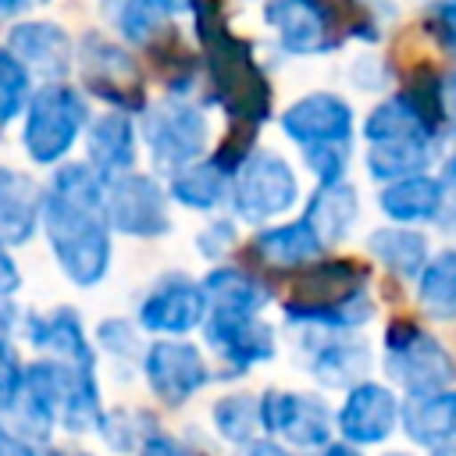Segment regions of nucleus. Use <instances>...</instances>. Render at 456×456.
I'll return each mask as SVG.
<instances>
[{"mask_svg":"<svg viewBox=\"0 0 456 456\" xmlns=\"http://www.w3.org/2000/svg\"><path fill=\"white\" fill-rule=\"evenodd\" d=\"M367 281H370L367 264L338 260V256L321 260L296 278L281 310L296 324H310L321 331H349L370 317Z\"/></svg>","mask_w":456,"mask_h":456,"instance_id":"obj_3","label":"nucleus"},{"mask_svg":"<svg viewBox=\"0 0 456 456\" xmlns=\"http://www.w3.org/2000/svg\"><path fill=\"white\" fill-rule=\"evenodd\" d=\"M367 253L378 256L392 274L410 278L428 264V239L413 228H378L367 239Z\"/></svg>","mask_w":456,"mask_h":456,"instance_id":"obj_26","label":"nucleus"},{"mask_svg":"<svg viewBox=\"0 0 456 456\" xmlns=\"http://www.w3.org/2000/svg\"><path fill=\"white\" fill-rule=\"evenodd\" d=\"M264 18L278 32L289 53H324L342 46V39H378V25L363 18L360 7H331V4H299L278 0L264 7Z\"/></svg>","mask_w":456,"mask_h":456,"instance_id":"obj_5","label":"nucleus"},{"mask_svg":"<svg viewBox=\"0 0 456 456\" xmlns=\"http://www.w3.org/2000/svg\"><path fill=\"white\" fill-rule=\"evenodd\" d=\"M367 367H370V349L360 338H346V331H324L317 342L314 338L306 342V370L328 388L360 385Z\"/></svg>","mask_w":456,"mask_h":456,"instance_id":"obj_20","label":"nucleus"},{"mask_svg":"<svg viewBox=\"0 0 456 456\" xmlns=\"http://www.w3.org/2000/svg\"><path fill=\"white\" fill-rule=\"evenodd\" d=\"M435 157V142H370L367 146V171L374 178H410L424 175Z\"/></svg>","mask_w":456,"mask_h":456,"instance_id":"obj_29","label":"nucleus"},{"mask_svg":"<svg viewBox=\"0 0 456 456\" xmlns=\"http://www.w3.org/2000/svg\"><path fill=\"white\" fill-rule=\"evenodd\" d=\"M142 374H146L150 392L167 406H182L185 399H192L210 381L203 353L182 338L150 342L142 349Z\"/></svg>","mask_w":456,"mask_h":456,"instance_id":"obj_11","label":"nucleus"},{"mask_svg":"<svg viewBox=\"0 0 456 456\" xmlns=\"http://www.w3.org/2000/svg\"><path fill=\"white\" fill-rule=\"evenodd\" d=\"M296 196H299V185H296L289 160L271 150H253L235 167L232 203H235V214L249 224H260V221L289 210L296 203Z\"/></svg>","mask_w":456,"mask_h":456,"instance_id":"obj_8","label":"nucleus"},{"mask_svg":"<svg viewBox=\"0 0 456 456\" xmlns=\"http://www.w3.org/2000/svg\"><path fill=\"white\" fill-rule=\"evenodd\" d=\"M203 321H207V296L185 274L157 281L146 292V299L139 303V328H146V331L182 335V331H192Z\"/></svg>","mask_w":456,"mask_h":456,"instance_id":"obj_15","label":"nucleus"},{"mask_svg":"<svg viewBox=\"0 0 456 456\" xmlns=\"http://www.w3.org/2000/svg\"><path fill=\"white\" fill-rule=\"evenodd\" d=\"M214 424L221 438L228 442H253V431L260 424V403L256 395H224L214 403Z\"/></svg>","mask_w":456,"mask_h":456,"instance_id":"obj_34","label":"nucleus"},{"mask_svg":"<svg viewBox=\"0 0 456 456\" xmlns=\"http://www.w3.org/2000/svg\"><path fill=\"white\" fill-rule=\"evenodd\" d=\"M403 431L424 449H445L456 438V392H428L406 395L399 406Z\"/></svg>","mask_w":456,"mask_h":456,"instance_id":"obj_22","label":"nucleus"},{"mask_svg":"<svg viewBox=\"0 0 456 456\" xmlns=\"http://www.w3.org/2000/svg\"><path fill=\"white\" fill-rule=\"evenodd\" d=\"M381 210L392 221H435L438 210V182L431 175H410L392 182L381 192Z\"/></svg>","mask_w":456,"mask_h":456,"instance_id":"obj_27","label":"nucleus"},{"mask_svg":"<svg viewBox=\"0 0 456 456\" xmlns=\"http://www.w3.org/2000/svg\"><path fill=\"white\" fill-rule=\"evenodd\" d=\"M39 192L32 175L0 164V242L21 246L39 232Z\"/></svg>","mask_w":456,"mask_h":456,"instance_id":"obj_21","label":"nucleus"},{"mask_svg":"<svg viewBox=\"0 0 456 456\" xmlns=\"http://www.w3.org/2000/svg\"><path fill=\"white\" fill-rule=\"evenodd\" d=\"M96 431H100V438L107 442V449H114V452H132V449H139V445L153 435V420H150V413H142V410H110V413L100 417Z\"/></svg>","mask_w":456,"mask_h":456,"instance_id":"obj_33","label":"nucleus"},{"mask_svg":"<svg viewBox=\"0 0 456 456\" xmlns=\"http://www.w3.org/2000/svg\"><path fill=\"white\" fill-rule=\"evenodd\" d=\"M14 328H18V310L11 303H0V417L14 413L25 378V363L14 346Z\"/></svg>","mask_w":456,"mask_h":456,"instance_id":"obj_31","label":"nucleus"},{"mask_svg":"<svg viewBox=\"0 0 456 456\" xmlns=\"http://www.w3.org/2000/svg\"><path fill=\"white\" fill-rule=\"evenodd\" d=\"M239 456H289L281 445H274V442H267V438H253V442H246L242 449H239Z\"/></svg>","mask_w":456,"mask_h":456,"instance_id":"obj_44","label":"nucleus"},{"mask_svg":"<svg viewBox=\"0 0 456 456\" xmlns=\"http://www.w3.org/2000/svg\"><path fill=\"white\" fill-rule=\"evenodd\" d=\"M86 164L100 182L128 175L135 164V125L121 110L89 118L86 125Z\"/></svg>","mask_w":456,"mask_h":456,"instance_id":"obj_19","label":"nucleus"},{"mask_svg":"<svg viewBox=\"0 0 456 456\" xmlns=\"http://www.w3.org/2000/svg\"><path fill=\"white\" fill-rule=\"evenodd\" d=\"M192 14H196V36L203 43L210 96L228 110L232 125L260 128L271 114V86L260 64L253 61V46L224 25L221 7L203 4L192 7Z\"/></svg>","mask_w":456,"mask_h":456,"instance_id":"obj_2","label":"nucleus"},{"mask_svg":"<svg viewBox=\"0 0 456 456\" xmlns=\"http://www.w3.org/2000/svg\"><path fill=\"white\" fill-rule=\"evenodd\" d=\"M395 424H399V403L385 385H374V381L353 385L338 410V428L356 445L385 442L395 431Z\"/></svg>","mask_w":456,"mask_h":456,"instance_id":"obj_18","label":"nucleus"},{"mask_svg":"<svg viewBox=\"0 0 456 456\" xmlns=\"http://www.w3.org/2000/svg\"><path fill=\"white\" fill-rule=\"evenodd\" d=\"M71 456H89V452H71Z\"/></svg>","mask_w":456,"mask_h":456,"instance_id":"obj_48","label":"nucleus"},{"mask_svg":"<svg viewBox=\"0 0 456 456\" xmlns=\"http://www.w3.org/2000/svg\"><path fill=\"white\" fill-rule=\"evenodd\" d=\"M281 128L303 150L306 146H349L353 110L335 93H310L281 114Z\"/></svg>","mask_w":456,"mask_h":456,"instance_id":"obj_14","label":"nucleus"},{"mask_svg":"<svg viewBox=\"0 0 456 456\" xmlns=\"http://www.w3.org/2000/svg\"><path fill=\"white\" fill-rule=\"evenodd\" d=\"M228 178L217 164H189L182 167L178 175H171V196L182 203V207H192V210H214L228 200Z\"/></svg>","mask_w":456,"mask_h":456,"instance_id":"obj_28","label":"nucleus"},{"mask_svg":"<svg viewBox=\"0 0 456 456\" xmlns=\"http://www.w3.org/2000/svg\"><path fill=\"white\" fill-rule=\"evenodd\" d=\"M420 306L438 321L456 317V249H445L420 267Z\"/></svg>","mask_w":456,"mask_h":456,"instance_id":"obj_30","label":"nucleus"},{"mask_svg":"<svg viewBox=\"0 0 456 456\" xmlns=\"http://www.w3.org/2000/svg\"><path fill=\"white\" fill-rule=\"evenodd\" d=\"M96 346L103 353H110L114 360H142V342H139V331L132 321L125 317H107L100 328H96Z\"/></svg>","mask_w":456,"mask_h":456,"instance_id":"obj_36","label":"nucleus"},{"mask_svg":"<svg viewBox=\"0 0 456 456\" xmlns=\"http://www.w3.org/2000/svg\"><path fill=\"white\" fill-rule=\"evenodd\" d=\"M303 157H306V164L314 167V175H317L321 185H335V182H342V175H346L349 146H306Z\"/></svg>","mask_w":456,"mask_h":456,"instance_id":"obj_37","label":"nucleus"},{"mask_svg":"<svg viewBox=\"0 0 456 456\" xmlns=\"http://www.w3.org/2000/svg\"><path fill=\"white\" fill-rule=\"evenodd\" d=\"M303 221L314 228V235H317L321 246L342 242L349 235L353 221H356V192H353V185L346 178L335 182V185H321L310 196Z\"/></svg>","mask_w":456,"mask_h":456,"instance_id":"obj_23","label":"nucleus"},{"mask_svg":"<svg viewBox=\"0 0 456 456\" xmlns=\"http://www.w3.org/2000/svg\"><path fill=\"white\" fill-rule=\"evenodd\" d=\"M139 456H203L200 449H189L185 442L164 435V431H153L142 445H139Z\"/></svg>","mask_w":456,"mask_h":456,"instance_id":"obj_41","label":"nucleus"},{"mask_svg":"<svg viewBox=\"0 0 456 456\" xmlns=\"http://www.w3.org/2000/svg\"><path fill=\"white\" fill-rule=\"evenodd\" d=\"M435 456H456V449H452V445H445V449H438Z\"/></svg>","mask_w":456,"mask_h":456,"instance_id":"obj_47","label":"nucleus"},{"mask_svg":"<svg viewBox=\"0 0 456 456\" xmlns=\"http://www.w3.org/2000/svg\"><path fill=\"white\" fill-rule=\"evenodd\" d=\"M18 289H21L18 260L11 256V246H7V242H0V303H7Z\"/></svg>","mask_w":456,"mask_h":456,"instance_id":"obj_42","label":"nucleus"},{"mask_svg":"<svg viewBox=\"0 0 456 456\" xmlns=\"http://www.w3.org/2000/svg\"><path fill=\"white\" fill-rule=\"evenodd\" d=\"M103 210L110 232L135 235V239H153L171 228L167 221V196L153 175H118L103 182Z\"/></svg>","mask_w":456,"mask_h":456,"instance_id":"obj_10","label":"nucleus"},{"mask_svg":"<svg viewBox=\"0 0 456 456\" xmlns=\"http://www.w3.org/2000/svg\"><path fill=\"white\" fill-rule=\"evenodd\" d=\"M321 242L314 235V228L299 217V221H289V224H274V228H264L253 235V253L264 260V264H274V267H306L321 256Z\"/></svg>","mask_w":456,"mask_h":456,"instance_id":"obj_24","label":"nucleus"},{"mask_svg":"<svg viewBox=\"0 0 456 456\" xmlns=\"http://www.w3.org/2000/svg\"><path fill=\"white\" fill-rule=\"evenodd\" d=\"M385 367L388 378L406 388V395H428V392H445L449 381L456 378V360L445 353V346L420 331L413 321L399 317L388 324L385 335Z\"/></svg>","mask_w":456,"mask_h":456,"instance_id":"obj_6","label":"nucleus"},{"mask_svg":"<svg viewBox=\"0 0 456 456\" xmlns=\"http://www.w3.org/2000/svg\"><path fill=\"white\" fill-rule=\"evenodd\" d=\"M438 107H442V121L456 128V71L438 82Z\"/></svg>","mask_w":456,"mask_h":456,"instance_id":"obj_43","label":"nucleus"},{"mask_svg":"<svg viewBox=\"0 0 456 456\" xmlns=\"http://www.w3.org/2000/svg\"><path fill=\"white\" fill-rule=\"evenodd\" d=\"M32 78L64 82L75 61V43L57 21H14L4 46Z\"/></svg>","mask_w":456,"mask_h":456,"instance_id":"obj_12","label":"nucleus"},{"mask_svg":"<svg viewBox=\"0 0 456 456\" xmlns=\"http://www.w3.org/2000/svg\"><path fill=\"white\" fill-rule=\"evenodd\" d=\"M324 456H360L356 449H349V445H328V452Z\"/></svg>","mask_w":456,"mask_h":456,"instance_id":"obj_46","label":"nucleus"},{"mask_svg":"<svg viewBox=\"0 0 456 456\" xmlns=\"http://www.w3.org/2000/svg\"><path fill=\"white\" fill-rule=\"evenodd\" d=\"M203 296L210 306L217 310H246V314H256L267 299H271V289L253 278L249 271L242 267H217L203 278Z\"/></svg>","mask_w":456,"mask_h":456,"instance_id":"obj_25","label":"nucleus"},{"mask_svg":"<svg viewBox=\"0 0 456 456\" xmlns=\"http://www.w3.org/2000/svg\"><path fill=\"white\" fill-rule=\"evenodd\" d=\"M89 125V100L78 86L68 82H46L32 89L28 107L21 114V150L32 164L50 167L64 164V157L75 150L78 135Z\"/></svg>","mask_w":456,"mask_h":456,"instance_id":"obj_4","label":"nucleus"},{"mask_svg":"<svg viewBox=\"0 0 456 456\" xmlns=\"http://www.w3.org/2000/svg\"><path fill=\"white\" fill-rule=\"evenodd\" d=\"M142 142L150 150L153 167L178 175L196 164L207 146V118L182 96H167L142 114Z\"/></svg>","mask_w":456,"mask_h":456,"instance_id":"obj_7","label":"nucleus"},{"mask_svg":"<svg viewBox=\"0 0 456 456\" xmlns=\"http://www.w3.org/2000/svg\"><path fill=\"white\" fill-rule=\"evenodd\" d=\"M182 7L175 4H118L107 7L114 28L128 43H153L160 32H167V18H175Z\"/></svg>","mask_w":456,"mask_h":456,"instance_id":"obj_32","label":"nucleus"},{"mask_svg":"<svg viewBox=\"0 0 456 456\" xmlns=\"http://www.w3.org/2000/svg\"><path fill=\"white\" fill-rule=\"evenodd\" d=\"M232 242H235V224H232V221H214L210 228H203V232L196 235L200 253H203V256H210V260L224 256Z\"/></svg>","mask_w":456,"mask_h":456,"instance_id":"obj_40","label":"nucleus"},{"mask_svg":"<svg viewBox=\"0 0 456 456\" xmlns=\"http://www.w3.org/2000/svg\"><path fill=\"white\" fill-rule=\"evenodd\" d=\"M203 328H207V342L221 353L224 363L235 367V374H242L253 363L271 360V353H274V331L256 314H246V310H217L214 306L207 314Z\"/></svg>","mask_w":456,"mask_h":456,"instance_id":"obj_13","label":"nucleus"},{"mask_svg":"<svg viewBox=\"0 0 456 456\" xmlns=\"http://www.w3.org/2000/svg\"><path fill=\"white\" fill-rule=\"evenodd\" d=\"M435 182H438V210H435V221L442 228H452L456 224V157L445 164V175H438Z\"/></svg>","mask_w":456,"mask_h":456,"instance_id":"obj_39","label":"nucleus"},{"mask_svg":"<svg viewBox=\"0 0 456 456\" xmlns=\"http://www.w3.org/2000/svg\"><path fill=\"white\" fill-rule=\"evenodd\" d=\"M78 68H82L86 89L103 96L107 103H114V110H121V114L142 110V103H146L142 71L125 46L110 43L100 32H89L78 43Z\"/></svg>","mask_w":456,"mask_h":456,"instance_id":"obj_9","label":"nucleus"},{"mask_svg":"<svg viewBox=\"0 0 456 456\" xmlns=\"http://www.w3.org/2000/svg\"><path fill=\"white\" fill-rule=\"evenodd\" d=\"M21 331L28 346L43 353V360H53L64 367H96L93 342L86 338L82 317L71 306H57L50 314H28L21 321Z\"/></svg>","mask_w":456,"mask_h":456,"instance_id":"obj_16","label":"nucleus"},{"mask_svg":"<svg viewBox=\"0 0 456 456\" xmlns=\"http://www.w3.org/2000/svg\"><path fill=\"white\" fill-rule=\"evenodd\" d=\"M28 96H32V75L7 50H0V132L25 114Z\"/></svg>","mask_w":456,"mask_h":456,"instance_id":"obj_35","label":"nucleus"},{"mask_svg":"<svg viewBox=\"0 0 456 456\" xmlns=\"http://www.w3.org/2000/svg\"><path fill=\"white\" fill-rule=\"evenodd\" d=\"M260 428H267L271 435H281L296 445H324L331 420H328V406L314 395H299V392H264L260 399Z\"/></svg>","mask_w":456,"mask_h":456,"instance_id":"obj_17","label":"nucleus"},{"mask_svg":"<svg viewBox=\"0 0 456 456\" xmlns=\"http://www.w3.org/2000/svg\"><path fill=\"white\" fill-rule=\"evenodd\" d=\"M392 456H399V452H392Z\"/></svg>","mask_w":456,"mask_h":456,"instance_id":"obj_49","label":"nucleus"},{"mask_svg":"<svg viewBox=\"0 0 456 456\" xmlns=\"http://www.w3.org/2000/svg\"><path fill=\"white\" fill-rule=\"evenodd\" d=\"M424 25L438 39V46L449 57H456V4H435V7H428Z\"/></svg>","mask_w":456,"mask_h":456,"instance_id":"obj_38","label":"nucleus"},{"mask_svg":"<svg viewBox=\"0 0 456 456\" xmlns=\"http://www.w3.org/2000/svg\"><path fill=\"white\" fill-rule=\"evenodd\" d=\"M39 232L61 267V274L93 289L110 271V224L103 210V182L86 160L61 164L50 171L39 192Z\"/></svg>","mask_w":456,"mask_h":456,"instance_id":"obj_1","label":"nucleus"},{"mask_svg":"<svg viewBox=\"0 0 456 456\" xmlns=\"http://www.w3.org/2000/svg\"><path fill=\"white\" fill-rule=\"evenodd\" d=\"M25 14V4H0V18H18Z\"/></svg>","mask_w":456,"mask_h":456,"instance_id":"obj_45","label":"nucleus"}]
</instances>
